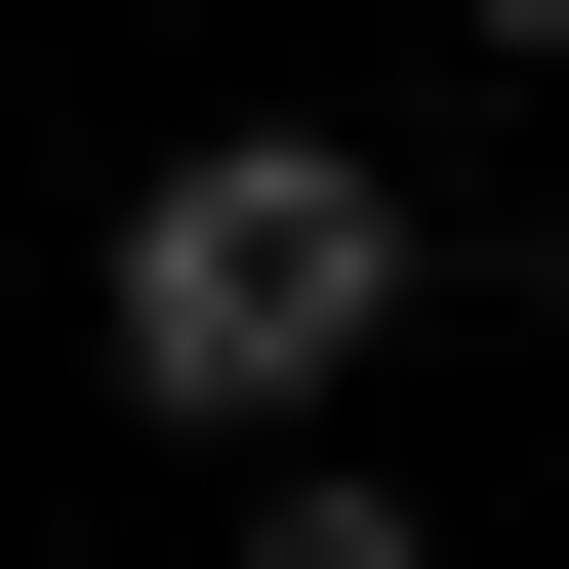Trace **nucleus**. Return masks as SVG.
Returning <instances> with one entry per match:
<instances>
[{"label": "nucleus", "instance_id": "obj_3", "mask_svg": "<svg viewBox=\"0 0 569 569\" xmlns=\"http://www.w3.org/2000/svg\"><path fill=\"white\" fill-rule=\"evenodd\" d=\"M448 41H529V82H569V0H448Z\"/></svg>", "mask_w": 569, "mask_h": 569}, {"label": "nucleus", "instance_id": "obj_4", "mask_svg": "<svg viewBox=\"0 0 569 569\" xmlns=\"http://www.w3.org/2000/svg\"><path fill=\"white\" fill-rule=\"evenodd\" d=\"M529 284H569V203H529Z\"/></svg>", "mask_w": 569, "mask_h": 569}, {"label": "nucleus", "instance_id": "obj_1", "mask_svg": "<svg viewBox=\"0 0 569 569\" xmlns=\"http://www.w3.org/2000/svg\"><path fill=\"white\" fill-rule=\"evenodd\" d=\"M82 326H122V407H163V448H326V407H367V326H407L367 122H203V163L82 244Z\"/></svg>", "mask_w": 569, "mask_h": 569}, {"label": "nucleus", "instance_id": "obj_2", "mask_svg": "<svg viewBox=\"0 0 569 569\" xmlns=\"http://www.w3.org/2000/svg\"><path fill=\"white\" fill-rule=\"evenodd\" d=\"M244 569H448V529H407L367 448H284V488H244Z\"/></svg>", "mask_w": 569, "mask_h": 569}]
</instances>
